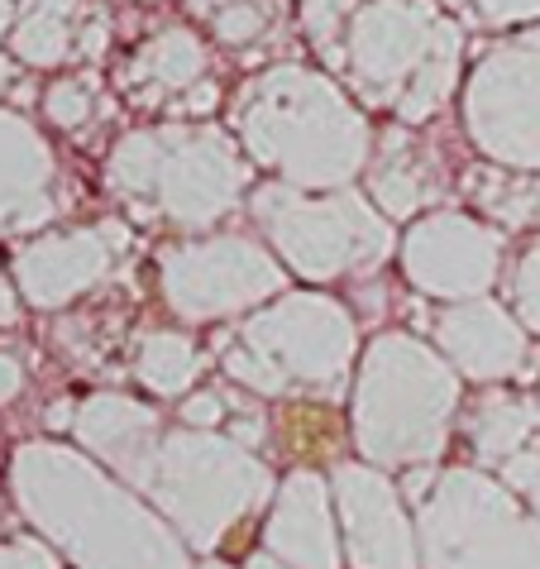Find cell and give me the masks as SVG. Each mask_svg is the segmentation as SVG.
Here are the masks:
<instances>
[{
  "instance_id": "6da1fadb",
  "label": "cell",
  "mask_w": 540,
  "mask_h": 569,
  "mask_svg": "<svg viewBox=\"0 0 540 569\" xmlns=\"http://www.w3.org/2000/svg\"><path fill=\"white\" fill-rule=\"evenodd\" d=\"M14 488L24 512L68 546L82 569H182V550L168 541L163 527L68 450H20Z\"/></svg>"
},
{
  "instance_id": "7a4b0ae2",
  "label": "cell",
  "mask_w": 540,
  "mask_h": 569,
  "mask_svg": "<svg viewBox=\"0 0 540 569\" xmlns=\"http://www.w3.org/2000/svg\"><path fill=\"white\" fill-rule=\"evenodd\" d=\"M421 546L431 569H540V531L473 473H450L426 502Z\"/></svg>"
},
{
  "instance_id": "3957f363",
  "label": "cell",
  "mask_w": 540,
  "mask_h": 569,
  "mask_svg": "<svg viewBox=\"0 0 540 569\" xmlns=\"http://www.w3.org/2000/svg\"><path fill=\"white\" fill-rule=\"evenodd\" d=\"M149 488L182 521L192 546H216V536L263 498L268 479L259 465L244 460L240 450L220 446V440L178 436L168 440L163 460H153Z\"/></svg>"
},
{
  "instance_id": "277c9868",
  "label": "cell",
  "mask_w": 540,
  "mask_h": 569,
  "mask_svg": "<svg viewBox=\"0 0 540 569\" xmlns=\"http://www.w3.org/2000/svg\"><path fill=\"white\" fill-rule=\"evenodd\" d=\"M450 407V383L431 359L407 350H378L369 369V388L359 402V440L373 460L402 465L426 460L440 446V421Z\"/></svg>"
},
{
  "instance_id": "5b68a950",
  "label": "cell",
  "mask_w": 540,
  "mask_h": 569,
  "mask_svg": "<svg viewBox=\"0 0 540 569\" xmlns=\"http://www.w3.org/2000/svg\"><path fill=\"white\" fill-rule=\"evenodd\" d=\"M340 512L349 556L359 569H417V550H411V531L402 521L392 488L369 469H340Z\"/></svg>"
},
{
  "instance_id": "8992f818",
  "label": "cell",
  "mask_w": 540,
  "mask_h": 569,
  "mask_svg": "<svg viewBox=\"0 0 540 569\" xmlns=\"http://www.w3.org/2000/svg\"><path fill=\"white\" fill-rule=\"evenodd\" d=\"M268 546L297 569H336V531H330L326 512V488L316 473H292L278 498V512L268 521Z\"/></svg>"
},
{
  "instance_id": "52a82bcc",
  "label": "cell",
  "mask_w": 540,
  "mask_h": 569,
  "mask_svg": "<svg viewBox=\"0 0 540 569\" xmlns=\"http://www.w3.org/2000/svg\"><path fill=\"white\" fill-rule=\"evenodd\" d=\"M101 254H97V240L82 234V240H53V244H39L20 259V282L34 302L53 307L62 302L72 288H82L87 278H97Z\"/></svg>"
},
{
  "instance_id": "ba28073f",
  "label": "cell",
  "mask_w": 540,
  "mask_h": 569,
  "mask_svg": "<svg viewBox=\"0 0 540 569\" xmlns=\"http://www.w3.org/2000/svg\"><path fill=\"white\" fill-rule=\"evenodd\" d=\"M43 172H49L43 144L24 130L20 120L0 116V230L14 226V220H24L20 197H24V192H34L29 182H34V178L43 182Z\"/></svg>"
},
{
  "instance_id": "9c48e42d",
  "label": "cell",
  "mask_w": 540,
  "mask_h": 569,
  "mask_svg": "<svg viewBox=\"0 0 540 569\" xmlns=\"http://www.w3.org/2000/svg\"><path fill=\"white\" fill-rule=\"evenodd\" d=\"M77 10V0H34V14L20 24L14 49L29 62H58L68 53V14Z\"/></svg>"
},
{
  "instance_id": "30bf717a",
  "label": "cell",
  "mask_w": 540,
  "mask_h": 569,
  "mask_svg": "<svg viewBox=\"0 0 540 569\" xmlns=\"http://www.w3.org/2000/svg\"><path fill=\"white\" fill-rule=\"evenodd\" d=\"M192 373H197V355L178 336H158L144 350V383L158 392H182L192 383Z\"/></svg>"
},
{
  "instance_id": "8fae6325",
  "label": "cell",
  "mask_w": 540,
  "mask_h": 569,
  "mask_svg": "<svg viewBox=\"0 0 540 569\" xmlns=\"http://www.w3.org/2000/svg\"><path fill=\"white\" fill-rule=\"evenodd\" d=\"M527 431H531V412H527V407H517V402H488L473 440H479L483 460H498V455H512Z\"/></svg>"
},
{
  "instance_id": "7c38bea8",
  "label": "cell",
  "mask_w": 540,
  "mask_h": 569,
  "mask_svg": "<svg viewBox=\"0 0 540 569\" xmlns=\"http://www.w3.org/2000/svg\"><path fill=\"white\" fill-rule=\"evenodd\" d=\"M158 68H163V77L168 82H187V77H197V68H201V49L192 39H163L158 43Z\"/></svg>"
},
{
  "instance_id": "4fadbf2b",
  "label": "cell",
  "mask_w": 540,
  "mask_h": 569,
  "mask_svg": "<svg viewBox=\"0 0 540 569\" xmlns=\"http://www.w3.org/2000/svg\"><path fill=\"white\" fill-rule=\"evenodd\" d=\"M216 24H220V39L226 43H244L263 29V6L259 0H230V10L220 14Z\"/></svg>"
},
{
  "instance_id": "5bb4252c",
  "label": "cell",
  "mask_w": 540,
  "mask_h": 569,
  "mask_svg": "<svg viewBox=\"0 0 540 569\" xmlns=\"http://www.w3.org/2000/svg\"><path fill=\"white\" fill-rule=\"evenodd\" d=\"M226 369H230L234 378H244L249 388H263V392H278V388H282V373L273 369V363H259V359H249V355H230Z\"/></svg>"
},
{
  "instance_id": "9a60e30c",
  "label": "cell",
  "mask_w": 540,
  "mask_h": 569,
  "mask_svg": "<svg viewBox=\"0 0 540 569\" xmlns=\"http://www.w3.org/2000/svg\"><path fill=\"white\" fill-rule=\"evenodd\" d=\"M507 483L521 488L540 512V455H517V460H507Z\"/></svg>"
},
{
  "instance_id": "2e32d148",
  "label": "cell",
  "mask_w": 540,
  "mask_h": 569,
  "mask_svg": "<svg viewBox=\"0 0 540 569\" xmlns=\"http://www.w3.org/2000/svg\"><path fill=\"white\" fill-rule=\"evenodd\" d=\"M49 110H53L58 124H77L87 116V91H77L72 82H62V87L49 91Z\"/></svg>"
},
{
  "instance_id": "e0dca14e",
  "label": "cell",
  "mask_w": 540,
  "mask_h": 569,
  "mask_svg": "<svg viewBox=\"0 0 540 569\" xmlns=\"http://www.w3.org/2000/svg\"><path fill=\"white\" fill-rule=\"evenodd\" d=\"M0 569H58V565L34 541H14V546H0Z\"/></svg>"
},
{
  "instance_id": "ac0fdd59",
  "label": "cell",
  "mask_w": 540,
  "mask_h": 569,
  "mask_svg": "<svg viewBox=\"0 0 540 569\" xmlns=\"http://www.w3.org/2000/svg\"><path fill=\"white\" fill-rule=\"evenodd\" d=\"M182 417H187V426H211V421H220V402L211 392H201V398H192L182 407Z\"/></svg>"
},
{
  "instance_id": "d6986e66",
  "label": "cell",
  "mask_w": 540,
  "mask_h": 569,
  "mask_svg": "<svg viewBox=\"0 0 540 569\" xmlns=\"http://www.w3.org/2000/svg\"><path fill=\"white\" fill-rule=\"evenodd\" d=\"M24 388V373H20V363H14L10 355H0V402H10L14 392Z\"/></svg>"
},
{
  "instance_id": "ffe728a7",
  "label": "cell",
  "mask_w": 540,
  "mask_h": 569,
  "mask_svg": "<svg viewBox=\"0 0 540 569\" xmlns=\"http://www.w3.org/2000/svg\"><path fill=\"white\" fill-rule=\"evenodd\" d=\"M488 14H498V20H512V14H527V10H540V0H483Z\"/></svg>"
},
{
  "instance_id": "44dd1931",
  "label": "cell",
  "mask_w": 540,
  "mask_h": 569,
  "mask_svg": "<svg viewBox=\"0 0 540 569\" xmlns=\"http://www.w3.org/2000/svg\"><path fill=\"white\" fill-rule=\"evenodd\" d=\"M14 321V297L6 288V278H0V326H10Z\"/></svg>"
},
{
  "instance_id": "7402d4cb",
  "label": "cell",
  "mask_w": 540,
  "mask_h": 569,
  "mask_svg": "<svg viewBox=\"0 0 540 569\" xmlns=\"http://www.w3.org/2000/svg\"><path fill=\"white\" fill-rule=\"evenodd\" d=\"M10 20H14V6H10V0H0V34L10 29Z\"/></svg>"
},
{
  "instance_id": "603a6c76",
  "label": "cell",
  "mask_w": 540,
  "mask_h": 569,
  "mask_svg": "<svg viewBox=\"0 0 540 569\" xmlns=\"http://www.w3.org/2000/svg\"><path fill=\"white\" fill-rule=\"evenodd\" d=\"M249 569H282V565H273V560H253Z\"/></svg>"
},
{
  "instance_id": "cb8c5ba5",
  "label": "cell",
  "mask_w": 540,
  "mask_h": 569,
  "mask_svg": "<svg viewBox=\"0 0 540 569\" xmlns=\"http://www.w3.org/2000/svg\"><path fill=\"white\" fill-rule=\"evenodd\" d=\"M206 569H226V565H206Z\"/></svg>"
}]
</instances>
